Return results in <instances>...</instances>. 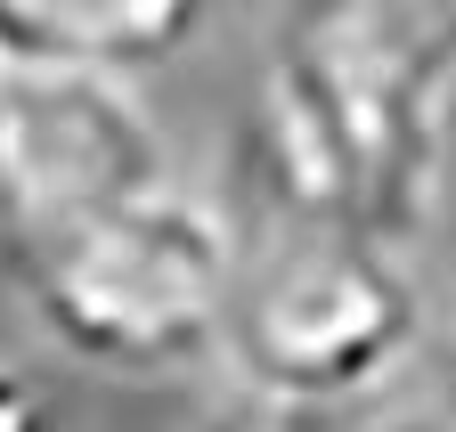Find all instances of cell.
Listing matches in <instances>:
<instances>
[{"label": "cell", "instance_id": "cell-1", "mask_svg": "<svg viewBox=\"0 0 456 432\" xmlns=\"http://www.w3.org/2000/svg\"><path fill=\"white\" fill-rule=\"evenodd\" d=\"M456 123V0H269L253 188L399 253L432 237Z\"/></svg>", "mask_w": 456, "mask_h": 432}, {"label": "cell", "instance_id": "cell-2", "mask_svg": "<svg viewBox=\"0 0 456 432\" xmlns=\"http://www.w3.org/2000/svg\"><path fill=\"white\" fill-rule=\"evenodd\" d=\"M253 196L261 204L253 229H237L212 359H228L253 408H351L391 392L424 343L408 253L269 188Z\"/></svg>", "mask_w": 456, "mask_h": 432}, {"label": "cell", "instance_id": "cell-3", "mask_svg": "<svg viewBox=\"0 0 456 432\" xmlns=\"http://www.w3.org/2000/svg\"><path fill=\"white\" fill-rule=\"evenodd\" d=\"M228 261L237 221L188 180H163L0 278L66 359L106 375H171L220 351Z\"/></svg>", "mask_w": 456, "mask_h": 432}, {"label": "cell", "instance_id": "cell-4", "mask_svg": "<svg viewBox=\"0 0 456 432\" xmlns=\"http://www.w3.org/2000/svg\"><path fill=\"white\" fill-rule=\"evenodd\" d=\"M163 180H180L171 139L131 74L0 58V269L49 253Z\"/></svg>", "mask_w": 456, "mask_h": 432}, {"label": "cell", "instance_id": "cell-5", "mask_svg": "<svg viewBox=\"0 0 456 432\" xmlns=\"http://www.w3.org/2000/svg\"><path fill=\"white\" fill-rule=\"evenodd\" d=\"M212 0H0V58L147 74L204 25Z\"/></svg>", "mask_w": 456, "mask_h": 432}, {"label": "cell", "instance_id": "cell-6", "mask_svg": "<svg viewBox=\"0 0 456 432\" xmlns=\"http://www.w3.org/2000/svg\"><path fill=\"white\" fill-rule=\"evenodd\" d=\"M0 432H57V408L25 367H0Z\"/></svg>", "mask_w": 456, "mask_h": 432}]
</instances>
